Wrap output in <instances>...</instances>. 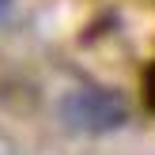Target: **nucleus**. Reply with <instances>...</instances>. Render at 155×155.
<instances>
[{"label":"nucleus","instance_id":"nucleus-2","mask_svg":"<svg viewBox=\"0 0 155 155\" xmlns=\"http://www.w3.org/2000/svg\"><path fill=\"white\" fill-rule=\"evenodd\" d=\"M12 4H15V0H0V23L8 19V12H12Z\"/></svg>","mask_w":155,"mask_h":155},{"label":"nucleus","instance_id":"nucleus-1","mask_svg":"<svg viewBox=\"0 0 155 155\" xmlns=\"http://www.w3.org/2000/svg\"><path fill=\"white\" fill-rule=\"evenodd\" d=\"M57 117L68 133L80 136H102L114 133L129 121V110L114 91L106 87H72L68 95H61L57 102Z\"/></svg>","mask_w":155,"mask_h":155}]
</instances>
